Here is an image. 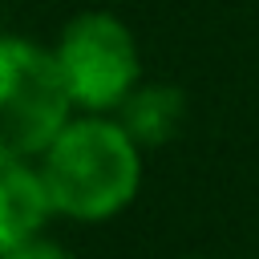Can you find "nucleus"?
Instances as JSON below:
<instances>
[{
    "mask_svg": "<svg viewBox=\"0 0 259 259\" xmlns=\"http://www.w3.org/2000/svg\"><path fill=\"white\" fill-rule=\"evenodd\" d=\"M53 57L77 113H117V105L142 81L138 36L105 8L69 16L53 40Z\"/></svg>",
    "mask_w": 259,
    "mask_h": 259,
    "instance_id": "2",
    "label": "nucleus"
},
{
    "mask_svg": "<svg viewBox=\"0 0 259 259\" xmlns=\"http://www.w3.org/2000/svg\"><path fill=\"white\" fill-rule=\"evenodd\" d=\"M130 138L142 146V150H154V146H166L178 138L182 121H186V93L170 81H138L134 93L117 105L113 113Z\"/></svg>",
    "mask_w": 259,
    "mask_h": 259,
    "instance_id": "5",
    "label": "nucleus"
},
{
    "mask_svg": "<svg viewBox=\"0 0 259 259\" xmlns=\"http://www.w3.org/2000/svg\"><path fill=\"white\" fill-rule=\"evenodd\" d=\"M0 259H77L65 243H57V239H49V235H32V239H24L20 247H12V251H4Z\"/></svg>",
    "mask_w": 259,
    "mask_h": 259,
    "instance_id": "6",
    "label": "nucleus"
},
{
    "mask_svg": "<svg viewBox=\"0 0 259 259\" xmlns=\"http://www.w3.org/2000/svg\"><path fill=\"white\" fill-rule=\"evenodd\" d=\"M142 154L113 113H73L36 158L53 214L73 223L117 219L142 190Z\"/></svg>",
    "mask_w": 259,
    "mask_h": 259,
    "instance_id": "1",
    "label": "nucleus"
},
{
    "mask_svg": "<svg viewBox=\"0 0 259 259\" xmlns=\"http://www.w3.org/2000/svg\"><path fill=\"white\" fill-rule=\"evenodd\" d=\"M49 219L57 214L36 158L0 154V255L20 247L32 235H45Z\"/></svg>",
    "mask_w": 259,
    "mask_h": 259,
    "instance_id": "4",
    "label": "nucleus"
},
{
    "mask_svg": "<svg viewBox=\"0 0 259 259\" xmlns=\"http://www.w3.org/2000/svg\"><path fill=\"white\" fill-rule=\"evenodd\" d=\"M73 113L53 45L0 32V154L40 158Z\"/></svg>",
    "mask_w": 259,
    "mask_h": 259,
    "instance_id": "3",
    "label": "nucleus"
},
{
    "mask_svg": "<svg viewBox=\"0 0 259 259\" xmlns=\"http://www.w3.org/2000/svg\"><path fill=\"white\" fill-rule=\"evenodd\" d=\"M186 259H202V255H186Z\"/></svg>",
    "mask_w": 259,
    "mask_h": 259,
    "instance_id": "7",
    "label": "nucleus"
}]
</instances>
